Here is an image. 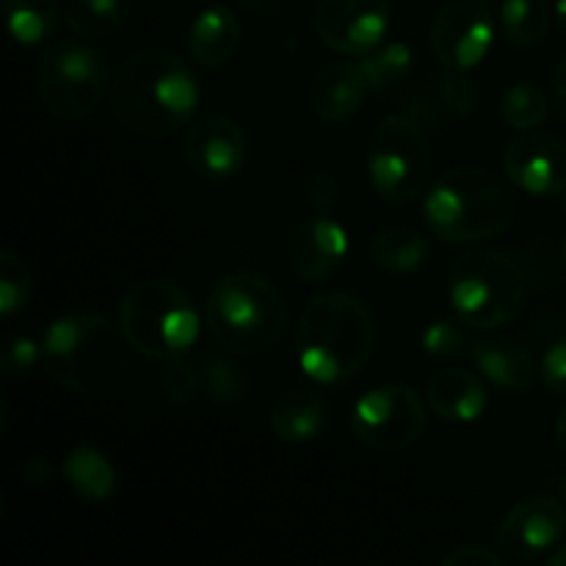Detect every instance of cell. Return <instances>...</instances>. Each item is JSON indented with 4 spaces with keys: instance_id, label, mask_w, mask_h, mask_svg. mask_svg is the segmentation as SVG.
Masks as SVG:
<instances>
[{
    "instance_id": "8992f818",
    "label": "cell",
    "mask_w": 566,
    "mask_h": 566,
    "mask_svg": "<svg viewBox=\"0 0 566 566\" xmlns=\"http://www.w3.org/2000/svg\"><path fill=\"white\" fill-rule=\"evenodd\" d=\"M119 326L136 354L158 363L188 357L199 337V310L180 285L144 280L125 293Z\"/></svg>"
},
{
    "instance_id": "603a6c76",
    "label": "cell",
    "mask_w": 566,
    "mask_h": 566,
    "mask_svg": "<svg viewBox=\"0 0 566 566\" xmlns=\"http://www.w3.org/2000/svg\"><path fill=\"white\" fill-rule=\"evenodd\" d=\"M64 479L83 501L105 503L111 501L116 490L114 464L97 451V448L81 446L66 453L64 459Z\"/></svg>"
},
{
    "instance_id": "ac0fdd59",
    "label": "cell",
    "mask_w": 566,
    "mask_h": 566,
    "mask_svg": "<svg viewBox=\"0 0 566 566\" xmlns=\"http://www.w3.org/2000/svg\"><path fill=\"white\" fill-rule=\"evenodd\" d=\"M426 403L448 423H473L484 418L490 392L481 376L468 368H442L426 385Z\"/></svg>"
},
{
    "instance_id": "30bf717a",
    "label": "cell",
    "mask_w": 566,
    "mask_h": 566,
    "mask_svg": "<svg viewBox=\"0 0 566 566\" xmlns=\"http://www.w3.org/2000/svg\"><path fill=\"white\" fill-rule=\"evenodd\" d=\"M352 431L368 451H407L426 431L423 398L409 385L374 387L354 403Z\"/></svg>"
},
{
    "instance_id": "5bb4252c",
    "label": "cell",
    "mask_w": 566,
    "mask_h": 566,
    "mask_svg": "<svg viewBox=\"0 0 566 566\" xmlns=\"http://www.w3.org/2000/svg\"><path fill=\"white\" fill-rule=\"evenodd\" d=\"M503 169L520 191L531 197H556L566 191V144L551 133H523L509 142Z\"/></svg>"
},
{
    "instance_id": "d6a6232c",
    "label": "cell",
    "mask_w": 566,
    "mask_h": 566,
    "mask_svg": "<svg viewBox=\"0 0 566 566\" xmlns=\"http://www.w3.org/2000/svg\"><path fill=\"white\" fill-rule=\"evenodd\" d=\"M39 359H42V346L28 335H14L11 340H6L3 354H0L3 374L9 376L25 374V370H31Z\"/></svg>"
},
{
    "instance_id": "1f68e13d",
    "label": "cell",
    "mask_w": 566,
    "mask_h": 566,
    "mask_svg": "<svg viewBox=\"0 0 566 566\" xmlns=\"http://www.w3.org/2000/svg\"><path fill=\"white\" fill-rule=\"evenodd\" d=\"M160 387H164V396L169 398V403H175V407H188V403L197 401V398L202 396V374H199L197 359H171V363L166 365Z\"/></svg>"
},
{
    "instance_id": "d4e9b609",
    "label": "cell",
    "mask_w": 566,
    "mask_h": 566,
    "mask_svg": "<svg viewBox=\"0 0 566 566\" xmlns=\"http://www.w3.org/2000/svg\"><path fill=\"white\" fill-rule=\"evenodd\" d=\"M136 0H66L64 20L83 39H103L119 31Z\"/></svg>"
},
{
    "instance_id": "2e32d148",
    "label": "cell",
    "mask_w": 566,
    "mask_h": 566,
    "mask_svg": "<svg viewBox=\"0 0 566 566\" xmlns=\"http://www.w3.org/2000/svg\"><path fill=\"white\" fill-rule=\"evenodd\" d=\"M348 254V235L329 213H313L287 238V265L302 282H324L337 274Z\"/></svg>"
},
{
    "instance_id": "7402d4cb",
    "label": "cell",
    "mask_w": 566,
    "mask_h": 566,
    "mask_svg": "<svg viewBox=\"0 0 566 566\" xmlns=\"http://www.w3.org/2000/svg\"><path fill=\"white\" fill-rule=\"evenodd\" d=\"M370 263L385 274H412L431 258V243L409 227H392L370 241Z\"/></svg>"
},
{
    "instance_id": "cb8c5ba5",
    "label": "cell",
    "mask_w": 566,
    "mask_h": 566,
    "mask_svg": "<svg viewBox=\"0 0 566 566\" xmlns=\"http://www.w3.org/2000/svg\"><path fill=\"white\" fill-rule=\"evenodd\" d=\"M3 14L14 42L33 48L53 36L64 11L59 0H3Z\"/></svg>"
},
{
    "instance_id": "e0dca14e",
    "label": "cell",
    "mask_w": 566,
    "mask_h": 566,
    "mask_svg": "<svg viewBox=\"0 0 566 566\" xmlns=\"http://www.w3.org/2000/svg\"><path fill=\"white\" fill-rule=\"evenodd\" d=\"M370 88L357 61H332L321 66L307 88V105L318 119L346 122L359 114Z\"/></svg>"
},
{
    "instance_id": "f546056e",
    "label": "cell",
    "mask_w": 566,
    "mask_h": 566,
    "mask_svg": "<svg viewBox=\"0 0 566 566\" xmlns=\"http://www.w3.org/2000/svg\"><path fill=\"white\" fill-rule=\"evenodd\" d=\"M551 114V97L534 83H517L503 94L501 116L514 130H536Z\"/></svg>"
},
{
    "instance_id": "d6986e66",
    "label": "cell",
    "mask_w": 566,
    "mask_h": 566,
    "mask_svg": "<svg viewBox=\"0 0 566 566\" xmlns=\"http://www.w3.org/2000/svg\"><path fill=\"white\" fill-rule=\"evenodd\" d=\"M326 420H329L326 398L315 387L296 385L287 387L271 403L269 429L280 442L298 446V442H310L315 437H321V431L326 429Z\"/></svg>"
},
{
    "instance_id": "5b68a950",
    "label": "cell",
    "mask_w": 566,
    "mask_h": 566,
    "mask_svg": "<svg viewBox=\"0 0 566 566\" xmlns=\"http://www.w3.org/2000/svg\"><path fill=\"white\" fill-rule=\"evenodd\" d=\"M423 216L446 243H479L501 235L514 219V199L490 171L459 166L426 191Z\"/></svg>"
},
{
    "instance_id": "ee69618b",
    "label": "cell",
    "mask_w": 566,
    "mask_h": 566,
    "mask_svg": "<svg viewBox=\"0 0 566 566\" xmlns=\"http://www.w3.org/2000/svg\"><path fill=\"white\" fill-rule=\"evenodd\" d=\"M564 208H566V197H564Z\"/></svg>"
},
{
    "instance_id": "f1b7e54d",
    "label": "cell",
    "mask_w": 566,
    "mask_h": 566,
    "mask_svg": "<svg viewBox=\"0 0 566 566\" xmlns=\"http://www.w3.org/2000/svg\"><path fill=\"white\" fill-rule=\"evenodd\" d=\"M475 326L464 324L459 315L431 321L420 335V346L437 359H473L481 346V337L473 335Z\"/></svg>"
},
{
    "instance_id": "83f0119b",
    "label": "cell",
    "mask_w": 566,
    "mask_h": 566,
    "mask_svg": "<svg viewBox=\"0 0 566 566\" xmlns=\"http://www.w3.org/2000/svg\"><path fill=\"white\" fill-rule=\"evenodd\" d=\"M221 354H202L197 359L199 374H202V396H208L219 407H232L247 398L249 376L247 370H241V365Z\"/></svg>"
},
{
    "instance_id": "8fae6325",
    "label": "cell",
    "mask_w": 566,
    "mask_h": 566,
    "mask_svg": "<svg viewBox=\"0 0 566 566\" xmlns=\"http://www.w3.org/2000/svg\"><path fill=\"white\" fill-rule=\"evenodd\" d=\"M495 42V22L481 0H451L431 22V50L448 72H470Z\"/></svg>"
},
{
    "instance_id": "9a60e30c",
    "label": "cell",
    "mask_w": 566,
    "mask_h": 566,
    "mask_svg": "<svg viewBox=\"0 0 566 566\" xmlns=\"http://www.w3.org/2000/svg\"><path fill=\"white\" fill-rule=\"evenodd\" d=\"M182 149L197 175L208 180H230L247 164V133L224 114L199 116L188 125Z\"/></svg>"
},
{
    "instance_id": "3957f363",
    "label": "cell",
    "mask_w": 566,
    "mask_h": 566,
    "mask_svg": "<svg viewBox=\"0 0 566 566\" xmlns=\"http://www.w3.org/2000/svg\"><path fill=\"white\" fill-rule=\"evenodd\" d=\"M293 343L307 379L340 385L357 376L374 354V313L352 293H324L304 307Z\"/></svg>"
},
{
    "instance_id": "277c9868",
    "label": "cell",
    "mask_w": 566,
    "mask_h": 566,
    "mask_svg": "<svg viewBox=\"0 0 566 566\" xmlns=\"http://www.w3.org/2000/svg\"><path fill=\"white\" fill-rule=\"evenodd\" d=\"M287 302L276 285L252 271L219 276L205 298V326L219 352L258 357L285 335Z\"/></svg>"
},
{
    "instance_id": "7bdbcfd3",
    "label": "cell",
    "mask_w": 566,
    "mask_h": 566,
    "mask_svg": "<svg viewBox=\"0 0 566 566\" xmlns=\"http://www.w3.org/2000/svg\"><path fill=\"white\" fill-rule=\"evenodd\" d=\"M562 263H564V269H566V241H564V247H562Z\"/></svg>"
},
{
    "instance_id": "4dcf8cb0",
    "label": "cell",
    "mask_w": 566,
    "mask_h": 566,
    "mask_svg": "<svg viewBox=\"0 0 566 566\" xmlns=\"http://www.w3.org/2000/svg\"><path fill=\"white\" fill-rule=\"evenodd\" d=\"M33 296V280L28 271L25 260L17 258L14 252L0 254V315L22 313Z\"/></svg>"
},
{
    "instance_id": "60d3db41",
    "label": "cell",
    "mask_w": 566,
    "mask_h": 566,
    "mask_svg": "<svg viewBox=\"0 0 566 566\" xmlns=\"http://www.w3.org/2000/svg\"><path fill=\"white\" fill-rule=\"evenodd\" d=\"M551 566H566V545H562L556 553H553Z\"/></svg>"
},
{
    "instance_id": "8d00e7d4",
    "label": "cell",
    "mask_w": 566,
    "mask_h": 566,
    "mask_svg": "<svg viewBox=\"0 0 566 566\" xmlns=\"http://www.w3.org/2000/svg\"><path fill=\"white\" fill-rule=\"evenodd\" d=\"M553 103L566 116V55L562 64L556 66V75H553Z\"/></svg>"
},
{
    "instance_id": "52a82bcc",
    "label": "cell",
    "mask_w": 566,
    "mask_h": 566,
    "mask_svg": "<svg viewBox=\"0 0 566 566\" xmlns=\"http://www.w3.org/2000/svg\"><path fill=\"white\" fill-rule=\"evenodd\" d=\"M448 296L453 313L475 329L512 324L525 302V274L509 254L495 249H470L448 271Z\"/></svg>"
},
{
    "instance_id": "ffe728a7",
    "label": "cell",
    "mask_w": 566,
    "mask_h": 566,
    "mask_svg": "<svg viewBox=\"0 0 566 566\" xmlns=\"http://www.w3.org/2000/svg\"><path fill=\"white\" fill-rule=\"evenodd\" d=\"M241 17L230 6H208L188 31V53L205 70H221L241 48Z\"/></svg>"
},
{
    "instance_id": "44dd1931",
    "label": "cell",
    "mask_w": 566,
    "mask_h": 566,
    "mask_svg": "<svg viewBox=\"0 0 566 566\" xmlns=\"http://www.w3.org/2000/svg\"><path fill=\"white\" fill-rule=\"evenodd\" d=\"M473 363L492 387L503 392H523L536 379V359L528 346L517 340H481Z\"/></svg>"
},
{
    "instance_id": "7a4b0ae2",
    "label": "cell",
    "mask_w": 566,
    "mask_h": 566,
    "mask_svg": "<svg viewBox=\"0 0 566 566\" xmlns=\"http://www.w3.org/2000/svg\"><path fill=\"white\" fill-rule=\"evenodd\" d=\"M130 352L122 326L99 313L61 315L42 337L44 370L75 396L116 390L130 370Z\"/></svg>"
},
{
    "instance_id": "d590c367",
    "label": "cell",
    "mask_w": 566,
    "mask_h": 566,
    "mask_svg": "<svg viewBox=\"0 0 566 566\" xmlns=\"http://www.w3.org/2000/svg\"><path fill=\"white\" fill-rule=\"evenodd\" d=\"M503 553L486 545H462L442 558V566H501Z\"/></svg>"
},
{
    "instance_id": "6da1fadb",
    "label": "cell",
    "mask_w": 566,
    "mask_h": 566,
    "mask_svg": "<svg viewBox=\"0 0 566 566\" xmlns=\"http://www.w3.org/2000/svg\"><path fill=\"white\" fill-rule=\"evenodd\" d=\"M111 114L127 133L166 138L191 125L199 108L197 75L171 50H138L111 77Z\"/></svg>"
},
{
    "instance_id": "74e56055",
    "label": "cell",
    "mask_w": 566,
    "mask_h": 566,
    "mask_svg": "<svg viewBox=\"0 0 566 566\" xmlns=\"http://www.w3.org/2000/svg\"><path fill=\"white\" fill-rule=\"evenodd\" d=\"M22 473H25V479L31 481V484H42V481H48L50 475V468L44 459H31V462L22 468Z\"/></svg>"
},
{
    "instance_id": "836d02e7",
    "label": "cell",
    "mask_w": 566,
    "mask_h": 566,
    "mask_svg": "<svg viewBox=\"0 0 566 566\" xmlns=\"http://www.w3.org/2000/svg\"><path fill=\"white\" fill-rule=\"evenodd\" d=\"M304 199L315 213H332L337 208V199H340V182L329 171H315L304 188Z\"/></svg>"
},
{
    "instance_id": "9c48e42d",
    "label": "cell",
    "mask_w": 566,
    "mask_h": 566,
    "mask_svg": "<svg viewBox=\"0 0 566 566\" xmlns=\"http://www.w3.org/2000/svg\"><path fill=\"white\" fill-rule=\"evenodd\" d=\"M368 177L387 205H409L426 197L431 149L415 116L390 114L376 125L368 144Z\"/></svg>"
},
{
    "instance_id": "f35d334b",
    "label": "cell",
    "mask_w": 566,
    "mask_h": 566,
    "mask_svg": "<svg viewBox=\"0 0 566 566\" xmlns=\"http://www.w3.org/2000/svg\"><path fill=\"white\" fill-rule=\"evenodd\" d=\"M556 442H558V448L566 453V407L558 412V418H556Z\"/></svg>"
},
{
    "instance_id": "484cf974",
    "label": "cell",
    "mask_w": 566,
    "mask_h": 566,
    "mask_svg": "<svg viewBox=\"0 0 566 566\" xmlns=\"http://www.w3.org/2000/svg\"><path fill=\"white\" fill-rule=\"evenodd\" d=\"M357 66L359 72H363L365 83H368L370 94H385L412 75L415 55L412 50H409V44L390 42L379 44V48L370 50L368 55H359Z\"/></svg>"
},
{
    "instance_id": "4316f807",
    "label": "cell",
    "mask_w": 566,
    "mask_h": 566,
    "mask_svg": "<svg viewBox=\"0 0 566 566\" xmlns=\"http://www.w3.org/2000/svg\"><path fill=\"white\" fill-rule=\"evenodd\" d=\"M553 22L551 0H503L501 28L514 48H534L547 36Z\"/></svg>"
},
{
    "instance_id": "e575fe53",
    "label": "cell",
    "mask_w": 566,
    "mask_h": 566,
    "mask_svg": "<svg viewBox=\"0 0 566 566\" xmlns=\"http://www.w3.org/2000/svg\"><path fill=\"white\" fill-rule=\"evenodd\" d=\"M542 381L556 396H566V335L547 348L542 359Z\"/></svg>"
},
{
    "instance_id": "b9f144b4",
    "label": "cell",
    "mask_w": 566,
    "mask_h": 566,
    "mask_svg": "<svg viewBox=\"0 0 566 566\" xmlns=\"http://www.w3.org/2000/svg\"><path fill=\"white\" fill-rule=\"evenodd\" d=\"M558 490H562V497H564V503H566V473H564L562 484H558Z\"/></svg>"
},
{
    "instance_id": "4fadbf2b",
    "label": "cell",
    "mask_w": 566,
    "mask_h": 566,
    "mask_svg": "<svg viewBox=\"0 0 566 566\" xmlns=\"http://www.w3.org/2000/svg\"><path fill=\"white\" fill-rule=\"evenodd\" d=\"M566 534V506L556 497L531 495L509 509L497 525V551L514 562H531L551 551Z\"/></svg>"
},
{
    "instance_id": "7c38bea8",
    "label": "cell",
    "mask_w": 566,
    "mask_h": 566,
    "mask_svg": "<svg viewBox=\"0 0 566 566\" xmlns=\"http://www.w3.org/2000/svg\"><path fill=\"white\" fill-rule=\"evenodd\" d=\"M392 22L390 0H318L315 33L340 55H368L385 44Z\"/></svg>"
},
{
    "instance_id": "ab89813d",
    "label": "cell",
    "mask_w": 566,
    "mask_h": 566,
    "mask_svg": "<svg viewBox=\"0 0 566 566\" xmlns=\"http://www.w3.org/2000/svg\"><path fill=\"white\" fill-rule=\"evenodd\" d=\"M556 22H558V28L566 33V0H556Z\"/></svg>"
},
{
    "instance_id": "ba28073f",
    "label": "cell",
    "mask_w": 566,
    "mask_h": 566,
    "mask_svg": "<svg viewBox=\"0 0 566 566\" xmlns=\"http://www.w3.org/2000/svg\"><path fill=\"white\" fill-rule=\"evenodd\" d=\"M39 97L44 108L66 122L86 119L111 88L105 55L88 39H61L44 50L36 66Z\"/></svg>"
}]
</instances>
